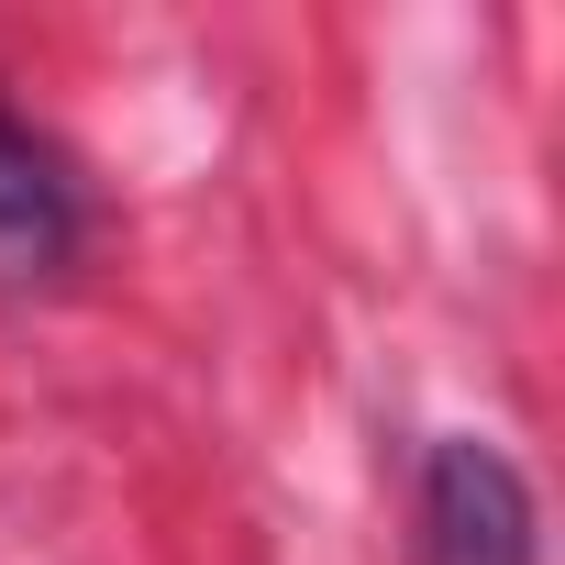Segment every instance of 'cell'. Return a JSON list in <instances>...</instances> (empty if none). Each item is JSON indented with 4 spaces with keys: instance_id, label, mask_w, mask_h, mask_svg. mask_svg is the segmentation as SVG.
Here are the masks:
<instances>
[{
    "instance_id": "cell-2",
    "label": "cell",
    "mask_w": 565,
    "mask_h": 565,
    "mask_svg": "<svg viewBox=\"0 0 565 565\" xmlns=\"http://www.w3.org/2000/svg\"><path fill=\"white\" fill-rule=\"evenodd\" d=\"M89 244V189L78 167L0 100V277H56Z\"/></svg>"
},
{
    "instance_id": "cell-1",
    "label": "cell",
    "mask_w": 565,
    "mask_h": 565,
    "mask_svg": "<svg viewBox=\"0 0 565 565\" xmlns=\"http://www.w3.org/2000/svg\"><path fill=\"white\" fill-rule=\"evenodd\" d=\"M422 565H543L532 477L488 433H444L422 455Z\"/></svg>"
}]
</instances>
